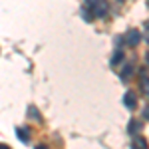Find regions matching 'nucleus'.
<instances>
[{
    "label": "nucleus",
    "mask_w": 149,
    "mask_h": 149,
    "mask_svg": "<svg viewBox=\"0 0 149 149\" xmlns=\"http://www.w3.org/2000/svg\"><path fill=\"white\" fill-rule=\"evenodd\" d=\"M139 81H141V90H143V92L149 95V76H147V74H141Z\"/></svg>",
    "instance_id": "obj_10"
},
{
    "label": "nucleus",
    "mask_w": 149,
    "mask_h": 149,
    "mask_svg": "<svg viewBox=\"0 0 149 149\" xmlns=\"http://www.w3.org/2000/svg\"><path fill=\"white\" fill-rule=\"evenodd\" d=\"M145 58H147V64H149V52H147V54H145Z\"/></svg>",
    "instance_id": "obj_18"
},
{
    "label": "nucleus",
    "mask_w": 149,
    "mask_h": 149,
    "mask_svg": "<svg viewBox=\"0 0 149 149\" xmlns=\"http://www.w3.org/2000/svg\"><path fill=\"white\" fill-rule=\"evenodd\" d=\"M141 38H143V34L139 32L137 28H129L125 32V36H123L125 44H129V46H137L139 42H141Z\"/></svg>",
    "instance_id": "obj_1"
},
{
    "label": "nucleus",
    "mask_w": 149,
    "mask_h": 149,
    "mask_svg": "<svg viewBox=\"0 0 149 149\" xmlns=\"http://www.w3.org/2000/svg\"><path fill=\"white\" fill-rule=\"evenodd\" d=\"M0 149H10L8 145H4V143H0Z\"/></svg>",
    "instance_id": "obj_15"
},
{
    "label": "nucleus",
    "mask_w": 149,
    "mask_h": 149,
    "mask_svg": "<svg viewBox=\"0 0 149 149\" xmlns=\"http://www.w3.org/2000/svg\"><path fill=\"white\" fill-rule=\"evenodd\" d=\"M86 2H88V4H92V6H93V4H95L97 0H86Z\"/></svg>",
    "instance_id": "obj_14"
},
{
    "label": "nucleus",
    "mask_w": 149,
    "mask_h": 149,
    "mask_svg": "<svg viewBox=\"0 0 149 149\" xmlns=\"http://www.w3.org/2000/svg\"><path fill=\"white\" fill-rule=\"evenodd\" d=\"M123 105H125L127 109H135L137 107V95H135V92L123 93Z\"/></svg>",
    "instance_id": "obj_3"
},
{
    "label": "nucleus",
    "mask_w": 149,
    "mask_h": 149,
    "mask_svg": "<svg viewBox=\"0 0 149 149\" xmlns=\"http://www.w3.org/2000/svg\"><path fill=\"white\" fill-rule=\"evenodd\" d=\"M107 8H109V6H107L105 0H97V2L92 6V12H95L97 18H105V16H107Z\"/></svg>",
    "instance_id": "obj_2"
},
{
    "label": "nucleus",
    "mask_w": 149,
    "mask_h": 149,
    "mask_svg": "<svg viewBox=\"0 0 149 149\" xmlns=\"http://www.w3.org/2000/svg\"><path fill=\"white\" fill-rule=\"evenodd\" d=\"M143 38H145V42L149 44V28H145V34H143Z\"/></svg>",
    "instance_id": "obj_13"
},
{
    "label": "nucleus",
    "mask_w": 149,
    "mask_h": 149,
    "mask_svg": "<svg viewBox=\"0 0 149 149\" xmlns=\"http://www.w3.org/2000/svg\"><path fill=\"white\" fill-rule=\"evenodd\" d=\"M81 18H84L86 22H92L95 16H93V14H90V10H88V8H81Z\"/></svg>",
    "instance_id": "obj_11"
},
{
    "label": "nucleus",
    "mask_w": 149,
    "mask_h": 149,
    "mask_svg": "<svg viewBox=\"0 0 149 149\" xmlns=\"http://www.w3.org/2000/svg\"><path fill=\"white\" fill-rule=\"evenodd\" d=\"M143 26H145V28H149V20H147V22H145V24H143Z\"/></svg>",
    "instance_id": "obj_17"
},
{
    "label": "nucleus",
    "mask_w": 149,
    "mask_h": 149,
    "mask_svg": "<svg viewBox=\"0 0 149 149\" xmlns=\"http://www.w3.org/2000/svg\"><path fill=\"white\" fill-rule=\"evenodd\" d=\"M131 149H149L147 139L141 137V135H135V139L131 141Z\"/></svg>",
    "instance_id": "obj_4"
},
{
    "label": "nucleus",
    "mask_w": 149,
    "mask_h": 149,
    "mask_svg": "<svg viewBox=\"0 0 149 149\" xmlns=\"http://www.w3.org/2000/svg\"><path fill=\"white\" fill-rule=\"evenodd\" d=\"M26 115H28V117H32V119H36V121H40V119H42V117H40V113H38V109H36L34 105H28Z\"/></svg>",
    "instance_id": "obj_9"
},
{
    "label": "nucleus",
    "mask_w": 149,
    "mask_h": 149,
    "mask_svg": "<svg viewBox=\"0 0 149 149\" xmlns=\"http://www.w3.org/2000/svg\"><path fill=\"white\" fill-rule=\"evenodd\" d=\"M131 74H133V64H125L119 76H121V80H129V78H131Z\"/></svg>",
    "instance_id": "obj_7"
},
{
    "label": "nucleus",
    "mask_w": 149,
    "mask_h": 149,
    "mask_svg": "<svg viewBox=\"0 0 149 149\" xmlns=\"http://www.w3.org/2000/svg\"><path fill=\"white\" fill-rule=\"evenodd\" d=\"M143 117L149 119V105H147V107H143Z\"/></svg>",
    "instance_id": "obj_12"
},
{
    "label": "nucleus",
    "mask_w": 149,
    "mask_h": 149,
    "mask_svg": "<svg viewBox=\"0 0 149 149\" xmlns=\"http://www.w3.org/2000/svg\"><path fill=\"white\" fill-rule=\"evenodd\" d=\"M16 135L22 143H28L30 141V129L28 127H16Z\"/></svg>",
    "instance_id": "obj_5"
},
{
    "label": "nucleus",
    "mask_w": 149,
    "mask_h": 149,
    "mask_svg": "<svg viewBox=\"0 0 149 149\" xmlns=\"http://www.w3.org/2000/svg\"><path fill=\"white\" fill-rule=\"evenodd\" d=\"M139 131H141V121L131 119V121H129V125H127V133H129V135H137Z\"/></svg>",
    "instance_id": "obj_6"
},
{
    "label": "nucleus",
    "mask_w": 149,
    "mask_h": 149,
    "mask_svg": "<svg viewBox=\"0 0 149 149\" xmlns=\"http://www.w3.org/2000/svg\"><path fill=\"white\" fill-rule=\"evenodd\" d=\"M123 60H125L123 52H121V50H115L113 56H111V66H117V64H119V62H123Z\"/></svg>",
    "instance_id": "obj_8"
},
{
    "label": "nucleus",
    "mask_w": 149,
    "mask_h": 149,
    "mask_svg": "<svg viewBox=\"0 0 149 149\" xmlns=\"http://www.w3.org/2000/svg\"><path fill=\"white\" fill-rule=\"evenodd\" d=\"M147 8H149V0H147Z\"/></svg>",
    "instance_id": "obj_19"
},
{
    "label": "nucleus",
    "mask_w": 149,
    "mask_h": 149,
    "mask_svg": "<svg viewBox=\"0 0 149 149\" xmlns=\"http://www.w3.org/2000/svg\"><path fill=\"white\" fill-rule=\"evenodd\" d=\"M36 149H48L46 145H36Z\"/></svg>",
    "instance_id": "obj_16"
}]
</instances>
